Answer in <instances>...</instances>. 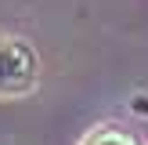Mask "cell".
<instances>
[{
    "mask_svg": "<svg viewBox=\"0 0 148 145\" xmlns=\"http://www.w3.org/2000/svg\"><path fill=\"white\" fill-rule=\"evenodd\" d=\"M83 145H141L130 130H119V127H98L83 138Z\"/></svg>",
    "mask_w": 148,
    "mask_h": 145,
    "instance_id": "2",
    "label": "cell"
},
{
    "mask_svg": "<svg viewBox=\"0 0 148 145\" xmlns=\"http://www.w3.org/2000/svg\"><path fill=\"white\" fill-rule=\"evenodd\" d=\"M36 80H40L36 51L18 36H0V98L33 91Z\"/></svg>",
    "mask_w": 148,
    "mask_h": 145,
    "instance_id": "1",
    "label": "cell"
}]
</instances>
